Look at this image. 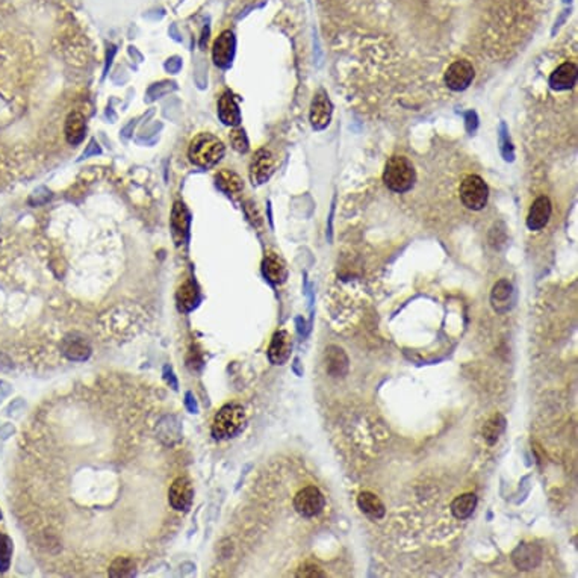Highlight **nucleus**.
<instances>
[{
  "mask_svg": "<svg viewBox=\"0 0 578 578\" xmlns=\"http://www.w3.org/2000/svg\"><path fill=\"white\" fill-rule=\"evenodd\" d=\"M224 144L212 134H199L195 137L188 150V156L194 166L202 168L214 167L224 156Z\"/></svg>",
  "mask_w": 578,
  "mask_h": 578,
  "instance_id": "obj_1",
  "label": "nucleus"
},
{
  "mask_svg": "<svg viewBox=\"0 0 578 578\" xmlns=\"http://www.w3.org/2000/svg\"><path fill=\"white\" fill-rule=\"evenodd\" d=\"M415 168L412 162L405 156H392L386 162L383 171V182L386 187L394 192H408L415 183Z\"/></svg>",
  "mask_w": 578,
  "mask_h": 578,
  "instance_id": "obj_2",
  "label": "nucleus"
},
{
  "mask_svg": "<svg viewBox=\"0 0 578 578\" xmlns=\"http://www.w3.org/2000/svg\"><path fill=\"white\" fill-rule=\"evenodd\" d=\"M245 424V410L243 406L226 405L223 406L214 418L212 422V434L216 439H229L233 438L243 430Z\"/></svg>",
  "mask_w": 578,
  "mask_h": 578,
  "instance_id": "obj_3",
  "label": "nucleus"
},
{
  "mask_svg": "<svg viewBox=\"0 0 578 578\" xmlns=\"http://www.w3.org/2000/svg\"><path fill=\"white\" fill-rule=\"evenodd\" d=\"M461 200L463 206L471 211H482L489 197V190L486 182L477 176V174H470L461 183Z\"/></svg>",
  "mask_w": 578,
  "mask_h": 578,
  "instance_id": "obj_4",
  "label": "nucleus"
},
{
  "mask_svg": "<svg viewBox=\"0 0 578 578\" xmlns=\"http://www.w3.org/2000/svg\"><path fill=\"white\" fill-rule=\"evenodd\" d=\"M167 498L170 507L176 511V514H185L192 506L194 501V487L187 477H176L168 486Z\"/></svg>",
  "mask_w": 578,
  "mask_h": 578,
  "instance_id": "obj_5",
  "label": "nucleus"
},
{
  "mask_svg": "<svg viewBox=\"0 0 578 578\" xmlns=\"http://www.w3.org/2000/svg\"><path fill=\"white\" fill-rule=\"evenodd\" d=\"M325 506V498L321 490L315 486H306L294 497V509L303 518H313L320 515Z\"/></svg>",
  "mask_w": 578,
  "mask_h": 578,
  "instance_id": "obj_6",
  "label": "nucleus"
},
{
  "mask_svg": "<svg viewBox=\"0 0 578 578\" xmlns=\"http://www.w3.org/2000/svg\"><path fill=\"white\" fill-rule=\"evenodd\" d=\"M445 83L453 91H463L474 81V67L468 61L453 62L444 76Z\"/></svg>",
  "mask_w": 578,
  "mask_h": 578,
  "instance_id": "obj_7",
  "label": "nucleus"
},
{
  "mask_svg": "<svg viewBox=\"0 0 578 578\" xmlns=\"http://www.w3.org/2000/svg\"><path fill=\"white\" fill-rule=\"evenodd\" d=\"M276 161L268 149H259L250 162V179L253 185L265 183L274 173Z\"/></svg>",
  "mask_w": 578,
  "mask_h": 578,
  "instance_id": "obj_8",
  "label": "nucleus"
},
{
  "mask_svg": "<svg viewBox=\"0 0 578 578\" xmlns=\"http://www.w3.org/2000/svg\"><path fill=\"white\" fill-rule=\"evenodd\" d=\"M542 550L536 543H521L511 553V562L519 571H531L539 566Z\"/></svg>",
  "mask_w": 578,
  "mask_h": 578,
  "instance_id": "obj_9",
  "label": "nucleus"
},
{
  "mask_svg": "<svg viewBox=\"0 0 578 578\" xmlns=\"http://www.w3.org/2000/svg\"><path fill=\"white\" fill-rule=\"evenodd\" d=\"M235 57V37L231 30H224L218 37L212 47V58L215 65L221 69H227L232 64Z\"/></svg>",
  "mask_w": 578,
  "mask_h": 578,
  "instance_id": "obj_10",
  "label": "nucleus"
},
{
  "mask_svg": "<svg viewBox=\"0 0 578 578\" xmlns=\"http://www.w3.org/2000/svg\"><path fill=\"white\" fill-rule=\"evenodd\" d=\"M292 352V337L287 330L274 333L268 347V359L272 365H283L288 362Z\"/></svg>",
  "mask_w": 578,
  "mask_h": 578,
  "instance_id": "obj_11",
  "label": "nucleus"
},
{
  "mask_svg": "<svg viewBox=\"0 0 578 578\" xmlns=\"http://www.w3.org/2000/svg\"><path fill=\"white\" fill-rule=\"evenodd\" d=\"M332 112H333V106L329 100V97H327L323 91L316 94L312 102V106H311V123L313 129L321 130L329 126Z\"/></svg>",
  "mask_w": 578,
  "mask_h": 578,
  "instance_id": "obj_12",
  "label": "nucleus"
},
{
  "mask_svg": "<svg viewBox=\"0 0 578 578\" xmlns=\"http://www.w3.org/2000/svg\"><path fill=\"white\" fill-rule=\"evenodd\" d=\"M515 301V291L511 283L506 279L499 280L495 283V287L490 294V303H492V308L498 313H506L511 309Z\"/></svg>",
  "mask_w": 578,
  "mask_h": 578,
  "instance_id": "obj_13",
  "label": "nucleus"
},
{
  "mask_svg": "<svg viewBox=\"0 0 578 578\" xmlns=\"http://www.w3.org/2000/svg\"><path fill=\"white\" fill-rule=\"evenodd\" d=\"M551 212H553V208H551L550 199L542 195V197L536 199L531 204V208L528 211V216H527V227L530 229V231H541V229H543L548 224Z\"/></svg>",
  "mask_w": 578,
  "mask_h": 578,
  "instance_id": "obj_14",
  "label": "nucleus"
},
{
  "mask_svg": "<svg viewBox=\"0 0 578 578\" xmlns=\"http://www.w3.org/2000/svg\"><path fill=\"white\" fill-rule=\"evenodd\" d=\"M188 229H190V214L187 208H185V204L180 202L174 203V208L171 212V232H173L174 241H176L178 245L187 241Z\"/></svg>",
  "mask_w": 578,
  "mask_h": 578,
  "instance_id": "obj_15",
  "label": "nucleus"
},
{
  "mask_svg": "<svg viewBox=\"0 0 578 578\" xmlns=\"http://www.w3.org/2000/svg\"><path fill=\"white\" fill-rule=\"evenodd\" d=\"M577 76H578L577 65L572 62H565L553 71L550 78L551 88L557 91L571 90L577 82Z\"/></svg>",
  "mask_w": 578,
  "mask_h": 578,
  "instance_id": "obj_16",
  "label": "nucleus"
},
{
  "mask_svg": "<svg viewBox=\"0 0 578 578\" xmlns=\"http://www.w3.org/2000/svg\"><path fill=\"white\" fill-rule=\"evenodd\" d=\"M218 117L227 126H238L241 123V111L231 91H226L218 100Z\"/></svg>",
  "mask_w": 578,
  "mask_h": 578,
  "instance_id": "obj_17",
  "label": "nucleus"
},
{
  "mask_svg": "<svg viewBox=\"0 0 578 578\" xmlns=\"http://www.w3.org/2000/svg\"><path fill=\"white\" fill-rule=\"evenodd\" d=\"M325 369L333 377L345 376L348 371V357L342 348L332 345L325 350Z\"/></svg>",
  "mask_w": 578,
  "mask_h": 578,
  "instance_id": "obj_18",
  "label": "nucleus"
},
{
  "mask_svg": "<svg viewBox=\"0 0 578 578\" xmlns=\"http://www.w3.org/2000/svg\"><path fill=\"white\" fill-rule=\"evenodd\" d=\"M85 130H86V120L81 112L74 111L67 117V120H65L64 132H65V138H67L69 141V144L76 146V144L82 143L85 138Z\"/></svg>",
  "mask_w": 578,
  "mask_h": 578,
  "instance_id": "obj_19",
  "label": "nucleus"
},
{
  "mask_svg": "<svg viewBox=\"0 0 578 578\" xmlns=\"http://www.w3.org/2000/svg\"><path fill=\"white\" fill-rule=\"evenodd\" d=\"M262 270H264L265 277L271 283H274V285H280V283L285 282L288 277V270H287L285 262H283V260L274 253H270L265 256Z\"/></svg>",
  "mask_w": 578,
  "mask_h": 578,
  "instance_id": "obj_20",
  "label": "nucleus"
},
{
  "mask_svg": "<svg viewBox=\"0 0 578 578\" xmlns=\"http://www.w3.org/2000/svg\"><path fill=\"white\" fill-rule=\"evenodd\" d=\"M357 506L371 519H381L385 516V506L373 492H362L357 497Z\"/></svg>",
  "mask_w": 578,
  "mask_h": 578,
  "instance_id": "obj_21",
  "label": "nucleus"
},
{
  "mask_svg": "<svg viewBox=\"0 0 578 578\" xmlns=\"http://www.w3.org/2000/svg\"><path fill=\"white\" fill-rule=\"evenodd\" d=\"M477 507V497L473 492H468L463 494L461 497H457L453 503H451V514L454 518L457 519H468L473 514Z\"/></svg>",
  "mask_w": 578,
  "mask_h": 578,
  "instance_id": "obj_22",
  "label": "nucleus"
},
{
  "mask_svg": "<svg viewBox=\"0 0 578 578\" xmlns=\"http://www.w3.org/2000/svg\"><path fill=\"white\" fill-rule=\"evenodd\" d=\"M216 187L227 194H238L244 188L243 179L231 170H220L215 176Z\"/></svg>",
  "mask_w": 578,
  "mask_h": 578,
  "instance_id": "obj_23",
  "label": "nucleus"
},
{
  "mask_svg": "<svg viewBox=\"0 0 578 578\" xmlns=\"http://www.w3.org/2000/svg\"><path fill=\"white\" fill-rule=\"evenodd\" d=\"M178 303L179 309L183 312H188L195 308V304L199 303V291L195 288L192 282H185L183 285H180L178 291Z\"/></svg>",
  "mask_w": 578,
  "mask_h": 578,
  "instance_id": "obj_24",
  "label": "nucleus"
},
{
  "mask_svg": "<svg viewBox=\"0 0 578 578\" xmlns=\"http://www.w3.org/2000/svg\"><path fill=\"white\" fill-rule=\"evenodd\" d=\"M504 429H506V420L501 415H494L485 424L483 438L486 439L489 445H494L499 439V436L504 432Z\"/></svg>",
  "mask_w": 578,
  "mask_h": 578,
  "instance_id": "obj_25",
  "label": "nucleus"
},
{
  "mask_svg": "<svg viewBox=\"0 0 578 578\" xmlns=\"http://www.w3.org/2000/svg\"><path fill=\"white\" fill-rule=\"evenodd\" d=\"M13 554V542L5 534H0V571H6Z\"/></svg>",
  "mask_w": 578,
  "mask_h": 578,
  "instance_id": "obj_26",
  "label": "nucleus"
},
{
  "mask_svg": "<svg viewBox=\"0 0 578 578\" xmlns=\"http://www.w3.org/2000/svg\"><path fill=\"white\" fill-rule=\"evenodd\" d=\"M231 143H232V147L236 151H239V154H245V151L248 150V139H247V135H245V132L243 129L232 130Z\"/></svg>",
  "mask_w": 578,
  "mask_h": 578,
  "instance_id": "obj_27",
  "label": "nucleus"
},
{
  "mask_svg": "<svg viewBox=\"0 0 578 578\" xmlns=\"http://www.w3.org/2000/svg\"><path fill=\"white\" fill-rule=\"evenodd\" d=\"M297 575L299 577H325V574L321 572L320 568H316V566H312V565L304 566V568H301V571H299Z\"/></svg>",
  "mask_w": 578,
  "mask_h": 578,
  "instance_id": "obj_28",
  "label": "nucleus"
},
{
  "mask_svg": "<svg viewBox=\"0 0 578 578\" xmlns=\"http://www.w3.org/2000/svg\"><path fill=\"white\" fill-rule=\"evenodd\" d=\"M0 518H2V515H0Z\"/></svg>",
  "mask_w": 578,
  "mask_h": 578,
  "instance_id": "obj_29",
  "label": "nucleus"
}]
</instances>
